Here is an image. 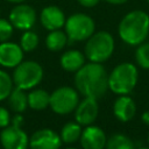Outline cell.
Wrapping results in <instances>:
<instances>
[{"mask_svg":"<svg viewBox=\"0 0 149 149\" xmlns=\"http://www.w3.org/2000/svg\"><path fill=\"white\" fill-rule=\"evenodd\" d=\"M74 85L84 97L98 100L108 90V73L102 63H85L74 74Z\"/></svg>","mask_w":149,"mask_h":149,"instance_id":"6da1fadb","label":"cell"},{"mask_svg":"<svg viewBox=\"0 0 149 149\" xmlns=\"http://www.w3.org/2000/svg\"><path fill=\"white\" fill-rule=\"evenodd\" d=\"M118 35L128 45L137 47L149 36V14L142 9L126 13L119 22Z\"/></svg>","mask_w":149,"mask_h":149,"instance_id":"7a4b0ae2","label":"cell"},{"mask_svg":"<svg viewBox=\"0 0 149 149\" xmlns=\"http://www.w3.org/2000/svg\"><path fill=\"white\" fill-rule=\"evenodd\" d=\"M115 49L113 35L107 30L94 31L85 43L84 54L90 62L104 63L111 58Z\"/></svg>","mask_w":149,"mask_h":149,"instance_id":"3957f363","label":"cell"},{"mask_svg":"<svg viewBox=\"0 0 149 149\" xmlns=\"http://www.w3.org/2000/svg\"><path fill=\"white\" fill-rule=\"evenodd\" d=\"M137 79V68L133 63L122 62L118 64L108 74V88L118 95L128 94L136 86Z\"/></svg>","mask_w":149,"mask_h":149,"instance_id":"277c9868","label":"cell"},{"mask_svg":"<svg viewBox=\"0 0 149 149\" xmlns=\"http://www.w3.org/2000/svg\"><path fill=\"white\" fill-rule=\"evenodd\" d=\"M64 29L69 41L83 42L95 31V22L88 14L78 12L66 17Z\"/></svg>","mask_w":149,"mask_h":149,"instance_id":"5b68a950","label":"cell"},{"mask_svg":"<svg viewBox=\"0 0 149 149\" xmlns=\"http://www.w3.org/2000/svg\"><path fill=\"white\" fill-rule=\"evenodd\" d=\"M43 78V69L35 61H22L15 66L13 81L16 87L22 90H30L38 85Z\"/></svg>","mask_w":149,"mask_h":149,"instance_id":"8992f818","label":"cell"},{"mask_svg":"<svg viewBox=\"0 0 149 149\" xmlns=\"http://www.w3.org/2000/svg\"><path fill=\"white\" fill-rule=\"evenodd\" d=\"M23 123V118L17 113L13 120L12 125L5 127L0 133V142L3 149H27L29 146V139L27 134L21 129Z\"/></svg>","mask_w":149,"mask_h":149,"instance_id":"52a82bcc","label":"cell"},{"mask_svg":"<svg viewBox=\"0 0 149 149\" xmlns=\"http://www.w3.org/2000/svg\"><path fill=\"white\" fill-rule=\"evenodd\" d=\"M79 104L78 91L70 86H62L56 88L50 94L49 106L56 114L66 115L74 112L77 105Z\"/></svg>","mask_w":149,"mask_h":149,"instance_id":"ba28073f","label":"cell"},{"mask_svg":"<svg viewBox=\"0 0 149 149\" xmlns=\"http://www.w3.org/2000/svg\"><path fill=\"white\" fill-rule=\"evenodd\" d=\"M36 10L27 3H16L9 12L8 20L19 30H29L36 23Z\"/></svg>","mask_w":149,"mask_h":149,"instance_id":"9c48e42d","label":"cell"},{"mask_svg":"<svg viewBox=\"0 0 149 149\" xmlns=\"http://www.w3.org/2000/svg\"><path fill=\"white\" fill-rule=\"evenodd\" d=\"M61 146V136L50 128L38 129L29 139L30 149H59Z\"/></svg>","mask_w":149,"mask_h":149,"instance_id":"30bf717a","label":"cell"},{"mask_svg":"<svg viewBox=\"0 0 149 149\" xmlns=\"http://www.w3.org/2000/svg\"><path fill=\"white\" fill-rule=\"evenodd\" d=\"M99 113V106L97 99L91 97H84L74 109V120L81 126L92 125Z\"/></svg>","mask_w":149,"mask_h":149,"instance_id":"8fae6325","label":"cell"},{"mask_svg":"<svg viewBox=\"0 0 149 149\" xmlns=\"http://www.w3.org/2000/svg\"><path fill=\"white\" fill-rule=\"evenodd\" d=\"M65 14L56 5L45 6L40 13V22L44 29L51 31L57 30L64 27L65 24Z\"/></svg>","mask_w":149,"mask_h":149,"instance_id":"7c38bea8","label":"cell"},{"mask_svg":"<svg viewBox=\"0 0 149 149\" xmlns=\"http://www.w3.org/2000/svg\"><path fill=\"white\" fill-rule=\"evenodd\" d=\"M79 141L83 149H104L106 147L107 137L100 127L90 125L81 132Z\"/></svg>","mask_w":149,"mask_h":149,"instance_id":"4fadbf2b","label":"cell"},{"mask_svg":"<svg viewBox=\"0 0 149 149\" xmlns=\"http://www.w3.org/2000/svg\"><path fill=\"white\" fill-rule=\"evenodd\" d=\"M23 61V50L20 44L14 42L0 43V65L5 68H15Z\"/></svg>","mask_w":149,"mask_h":149,"instance_id":"5bb4252c","label":"cell"},{"mask_svg":"<svg viewBox=\"0 0 149 149\" xmlns=\"http://www.w3.org/2000/svg\"><path fill=\"white\" fill-rule=\"evenodd\" d=\"M113 113L118 120L121 122H127L134 118L136 113V105L128 94L119 95L113 105Z\"/></svg>","mask_w":149,"mask_h":149,"instance_id":"9a60e30c","label":"cell"},{"mask_svg":"<svg viewBox=\"0 0 149 149\" xmlns=\"http://www.w3.org/2000/svg\"><path fill=\"white\" fill-rule=\"evenodd\" d=\"M85 54L77 49H70L62 54L59 58V64L66 72H77L85 64Z\"/></svg>","mask_w":149,"mask_h":149,"instance_id":"2e32d148","label":"cell"},{"mask_svg":"<svg viewBox=\"0 0 149 149\" xmlns=\"http://www.w3.org/2000/svg\"><path fill=\"white\" fill-rule=\"evenodd\" d=\"M69 38L65 31L57 29V30H51L45 37V45L50 51H61L64 49V47L68 44Z\"/></svg>","mask_w":149,"mask_h":149,"instance_id":"e0dca14e","label":"cell"},{"mask_svg":"<svg viewBox=\"0 0 149 149\" xmlns=\"http://www.w3.org/2000/svg\"><path fill=\"white\" fill-rule=\"evenodd\" d=\"M50 94L42 88L33 90L28 93V106L35 111H42L49 106Z\"/></svg>","mask_w":149,"mask_h":149,"instance_id":"ac0fdd59","label":"cell"},{"mask_svg":"<svg viewBox=\"0 0 149 149\" xmlns=\"http://www.w3.org/2000/svg\"><path fill=\"white\" fill-rule=\"evenodd\" d=\"M8 104L12 111L16 113H22L28 107V94H26L24 90L15 87L8 95Z\"/></svg>","mask_w":149,"mask_h":149,"instance_id":"d6986e66","label":"cell"},{"mask_svg":"<svg viewBox=\"0 0 149 149\" xmlns=\"http://www.w3.org/2000/svg\"><path fill=\"white\" fill-rule=\"evenodd\" d=\"M81 132V125H79L77 121L68 122L62 127L59 136L62 139V142L64 143H74L80 139Z\"/></svg>","mask_w":149,"mask_h":149,"instance_id":"ffe728a7","label":"cell"},{"mask_svg":"<svg viewBox=\"0 0 149 149\" xmlns=\"http://www.w3.org/2000/svg\"><path fill=\"white\" fill-rule=\"evenodd\" d=\"M106 149H135L133 141L125 134H113L107 139Z\"/></svg>","mask_w":149,"mask_h":149,"instance_id":"44dd1931","label":"cell"},{"mask_svg":"<svg viewBox=\"0 0 149 149\" xmlns=\"http://www.w3.org/2000/svg\"><path fill=\"white\" fill-rule=\"evenodd\" d=\"M38 42H40L38 35L35 31L29 29V30H24V33L21 35L20 47L22 48L23 51L30 52V51H33V50H35L37 48Z\"/></svg>","mask_w":149,"mask_h":149,"instance_id":"7402d4cb","label":"cell"},{"mask_svg":"<svg viewBox=\"0 0 149 149\" xmlns=\"http://www.w3.org/2000/svg\"><path fill=\"white\" fill-rule=\"evenodd\" d=\"M135 61L141 69H149V42L144 41L137 45L135 50Z\"/></svg>","mask_w":149,"mask_h":149,"instance_id":"603a6c76","label":"cell"},{"mask_svg":"<svg viewBox=\"0 0 149 149\" xmlns=\"http://www.w3.org/2000/svg\"><path fill=\"white\" fill-rule=\"evenodd\" d=\"M12 90H13V79L6 71L0 70V100L8 98Z\"/></svg>","mask_w":149,"mask_h":149,"instance_id":"cb8c5ba5","label":"cell"},{"mask_svg":"<svg viewBox=\"0 0 149 149\" xmlns=\"http://www.w3.org/2000/svg\"><path fill=\"white\" fill-rule=\"evenodd\" d=\"M14 27L9 22V20L0 19V43L8 41L13 35Z\"/></svg>","mask_w":149,"mask_h":149,"instance_id":"d4e9b609","label":"cell"},{"mask_svg":"<svg viewBox=\"0 0 149 149\" xmlns=\"http://www.w3.org/2000/svg\"><path fill=\"white\" fill-rule=\"evenodd\" d=\"M10 122V115H9V112L3 108V107H0V128H5L9 125Z\"/></svg>","mask_w":149,"mask_h":149,"instance_id":"484cf974","label":"cell"},{"mask_svg":"<svg viewBox=\"0 0 149 149\" xmlns=\"http://www.w3.org/2000/svg\"><path fill=\"white\" fill-rule=\"evenodd\" d=\"M101 0H77V2L84 8H93L100 3Z\"/></svg>","mask_w":149,"mask_h":149,"instance_id":"4316f807","label":"cell"},{"mask_svg":"<svg viewBox=\"0 0 149 149\" xmlns=\"http://www.w3.org/2000/svg\"><path fill=\"white\" fill-rule=\"evenodd\" d=\"M105 2L109 3V5H113V6H119V5H123L126 3L128 0H104Z\"/></svg>","mask_w":149,"mask_h":149,"instance_id":"83f0119b","label":"cell"},{"mask_svg":"<svg viewBox=\"0 0 149 149\" xmlns=\"http://www.w3.org/2000/svg\"><path fill=\"white\" fill-rule=\"evenodd\" d=\"M142 121H143L146 125H148V126H149V109H148V111H146V112L142 114Z\"/></svg>","mask_w":149,"mask_h":149,"instance_id":"f1b7e54d","label":"cell"},{"mask_svg":"<svg viewBox=\"0 0 149 149\" xmlns=\"http://www.w3.org/2000/svg\"><path fill=\"white\" fill-rule=\"evenodd\" d=\"M8 2H12V3H21V2H24L26 0H6Z\"/></svg>","mask_w":149,"mask_h":149,"instance_id":"f546056e","label":"cell"},{"mask_svg":"<svg viewBox=\"0 0 149 149\" xmlns=\"http://www.w3.org/2000/svg\"><path fill=\"white\" fill-rule=\"evenodd\" d=\"M137 149H149V147H140V148H137Z\"/></svg>","mask_w":149,"mask_h":149,"instance_id":"4dcf8cb0","label":"cell"},{"mask_svg":"<svg viewBox=\"0 0 149 149\" xmlns=\"http://www.w3.org/2000/svg\"><path fill=\"white\" fill-rule=\"evenodd\" d=\"M65 149H76V148H71V147H70V148H65Z\"/></svg>","mask_w":149,"mask_h":149,"instance_id":"1f68e13d","label":"cell"},{"mask_svg":"<svg viewBox=\"0 0 149 149\" xmlns=\"http://www.w3.org/2000/svg\"><path fill=\"white\" fill-rule=\"evenodd\" d=\"M148 144H149V134H148Z\"/></svg>","mask_w":149,"mask_h":149,"instance_id":"d6a6232c","label":"cell"},{"mask_svg":"<svg viewBox=\"0 0 149 149\" xmlns=\"http://www.w3.org/2000/svg\"><path fill=\"white\" fill-rule=\"evenodd\" d=\"M146 1H147V2H148V3H149V0H146Z\"/></svg>","mask_w":149,"mask_h":149,"instance_id":"836d02e7","label":"cell"}]
</instances>
